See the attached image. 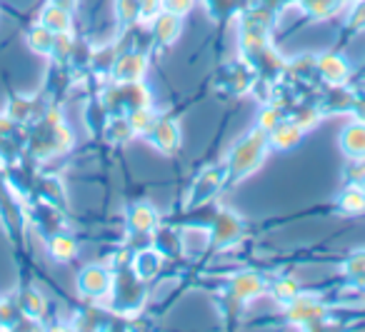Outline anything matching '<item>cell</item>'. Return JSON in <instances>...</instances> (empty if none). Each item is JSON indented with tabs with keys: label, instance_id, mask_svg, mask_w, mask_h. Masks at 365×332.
<instances>
[{
	"label": "cell",
	"instance_id": "7c38bea8",
	"mask_svg": "<svg viewBox=\"0 0 365 332\" xmlns=\"http://www.w3.org/2000/svg\"><path fill=\"white\" fill-rule=\"evenodd\" d=\"M163 267V255L153 247H143L133 255V275L138 282H150L153 277L160 272Z\"/></svg>",
	"mask_w": 365,
	"mask_h": 332
},
{
	"label": "cell",
	"instance_id": "ba28073f",
	"mask_svg": "<svg viewBox=\"0 0 365 332\" xmlns=\"http://www.w3.org/2000/svg\"><path fill=\"white\" fill-rule=\"evenodd\" d=\"M150 142L155 150H160L163 155H175L180 150V142H182V135H180V125L175 120H168V118H158L155 128L150 130Z\"/></svg>",
	"mask_w": 365,
	"mask_h": 332
},
{
	"label": "cell",
	"instance_id": "f1b7e54d",
	"mask_svg": "<svg viewBox=\"0 0 365 332\" xmlns=\"http://www.w3.org/2000/svg\"><path fill=\"white\" fill-rule=\"evenodd\" d=\"M348 28L350 31H360L365 28V0H358L350 11V18H348Z\"/></svg>",
	"mask_w": 365,
	"mask_h": 332
},
{
	"label": "cell",
	"instance_id": "ac0fdd59",
	"mask_svg": "<svg viewBox=\"0 0 365 332\" xmlns=\"http://www.w3.org/2000/svg\"><path fill=\"white\" fill-rule=\"evenodd\" d=\"M300 6H303L305 16H310L313 21H325L343 8V0H303Z\"/></svg>",
	"mask_w": 365,
	"mask_h": 332
},
{
	"label": "cell",
	"instance_id": "277c9868",
	"mask_svg": "<svg viewBox=\"0 0 365 332\" xmlns=\"http://www.w3.org/2000/svg\"><path fill=\"white\" fill-rule=\"evenodd\" d=\"M268 290V282H265L263 275L258 272H250V270H243L238 275H233L228 280V292L235 302H248V300H255L260 297L263 292Z\"/></svg>",
	"mask_w": 365,
	"mask_h": 332
},
{
	"label": "cell",
	"instance_id": "4dcf8cb0",
	"mask_svg": "<svg viewBox=\"0 0 365 332\" xmlns=\"http://www.w3.org/2000/svg\"><path fill=\"white\" fill-rule=\"evenodd\" d=\"M350 113L355 115V120L358 123H365V98H355L353 108H350Z\"/></svg>",
	"mask_w": 365,
	"mask_h": 332
},
{
	"label": "cell",
	"instance_id": "5bb4252c",
	"mask_svg": "<svg viewBox=\"0 0 365 332\" xmlns=\"http://www.w3.org/2000/svg\"><path fill=\"white\" fill-rule=\"evenodd\" d=\"M180 33H182L180 16H173V13L163 11L160 16L153 21V38H155L158 46H163V48L173 46V43L180 38Z\"/></svg>",
	"mask_w": 365,
	"mask_h": 332
},
{
	"label": "cell",
	"instance_id": "cb8c5ba5",
	"mask_svg": "<svg viewBox=\"0 0 365 332\" xmlns=\"http://www.w3.org/2000/svg\"><path fill=\"white\" fill-rule=\"evenodd\" d=\"M76 250H78V245L71 240V237H66V235L53 237L51 252H53V257H58V260H71V257L76 255Z\"/></svg>",
	"mask_w": 365,
	"mask_h": 332
},
{
	"label": "cell",
	"instance_id": "ffe728a7",
	"mask_svg": "<svg viewBox=\"0 0 365 332\" xmlns=\"http://www.w3.org/2000/svg\"><path fill=\"white\" fill-rule=\"evenodd\" d=\"M270 295H273V300L280 302V305H288V302H293L295 297L300 295V285L293 277H283V280H275L273 285H270Z\"/></svg>",
	"mask_w": 365,
	"mask_h": 332
},
{
	"label": "cell",
	"instance_id": "5b68a950",
	"mask_svg": "<svg viewBox=\"0 0 365 332\" xmlns=\"http://www.w3.org/2000/svg\"><path fill=\"white\" fill-rule=\"evenodd\" d=\"M78 287H81L83 297H91V300H103V297L110 292L113 287V275L108 267L103 265H91L81 272L78 277Z\"/></svg>",
	"mask_w": 365,
	"mask_h": 332
},
{
	"label": "cell",
	"instance_id": "603a6c76",
	"mask_svg": "<svg viewBox=\"0 0 365 332\" xmlns=\"http://www.w3.org/2000/svg\"><path fill=\"white\" fill-rule=\"evenodd\" d=\"M293 120L298 123L303 130H313L315 125H320V120H323V110H318V108H300L298 113L293 115Z\"/></svg>",
	"mask_w": 365,
	"mask_h": 332
},
{
	"label": "cell",
	"instance_id": "2e32d148",
	"mask_svg": "<svg viewBox=\"0 0 365 332\" xmlns=\"http://www.w3.org/2000/svg\"><path fill=\"white\" fill-rule=\"evenodd\" d=\"M128 123L133 128V135H150V130L155 128L158 115L153 110V105H143V108H133L128 113Z\"/></svg>",
	"mask_w": 365,
	"mask_h": 332
},
{
	"label": "cell",
	"instance_id": "7a4b0ae2",
	"mask_svg": "<svg viewBox=\"0 0 365 332\" xmlns=\"http://www.w3.org/2000/svg\"><path fill=\"white\" fill-rule=\"evenodd\" d=\"M285 320H288L290 325L310 327V330H315V327H325L330 320L328 305L313 300V297H305L303 292H300L293 302L285 305Z\"/></svg>",
	"mask_w": 365,
	"mask_h": 332
},
{
	"label": "cell",
	"instance_id": "d6986e66",
	"mask_svg": "<svg viewBox=\"0 0 365 332\" xmlns=\"http://www.w3.org/2000/svg\"><path fill=\"white\" fill-rule=\"evenodd\" d=\"M43 26L51 33H66L68 28H71V16H68L66 8L53 3V6H48L46 13H43Z\"/></svg>",
	"mask_w": 365,
	"mask_h": 332
},
{
	"label": "cell",
	"instance_id": "f546056e",
	"mask_svg": "<svg viewBox=\"0 0 365 332\" xmlns=\"http://www.w3.org/2000/svg\"><path fill=\"white\" fill-rule=\"evenodd\" d=\"M290 71H295L298 76H308V73H313L315 71V58L313 56H300V58H295L293 63H290Z\"/></svg>",
	"mask_w": 365,
	"mask_h": 332
},
{
	"label": "cell",
	"instance_id": "484cf974",
	"mask_svg": "<svg viewBox=\"0 0 365 332\" xmlns=\"http://www.w3.org/2000/svg\"><path fill=\"white\" fill-rule=\"evenodd\" d=\"M365 180V160H350L345 165V185H360Z\"/></svg>",
	"mask_w": 365,
	"mask_h": 332
},
{
	"label": "cell",
	"instance_id": "e0dca14e",
	"mask_svg": "<svg viewBox=\"0 0 365 332\" xmlns=\"http://www.w3.org/2000/svg\"><path fill=\"white\" fill-rule=\"evenodd\" d=\"M343 275L350 285L365 287V250H355L353 255H348V260L343 262Z\"/></svg>",
	"mask_w": 365,
	"mask_h": 332
},
{
	"label": "cell",
	"instance_id": "7402d4cb",
	"mask_svg": "<svg viewBox=\"0 0 365 332\" xmlns=\"http://www.w3.org/2000/svg\"><path fill=\"white\" fill-rule=\"evenodd\" d=\"M115 13L120 26H133L140 21V0H118Z\"/></svg>",
	"mask_w": 365,
	"mask_h": 332
},
{
	"label": "cell",
	"instance_id": "8fae6325",
	"mask_svg": "<svg viewBox=\"0 0 365 332\" xmlns=\"http://www.w3.org/2000/svg\"><path fill=\"white\" fill-rule=\"evenodd\" d=\"M340 150L348 160H365V123H350L343 128Z\"/></svg>",
	"mask_w": 365,
	"mask_h": 332
},
{
	"label": "cell",
	"instance_id": "6da1fadb",
	"mask_svg": "<svg viewBox=\"0 0 365 332\" xmlns=\"http://www.w3.org/2000/svg\"><path fill=\"white\" fill-rule=\"evenodd\" d=\"M268 133L255 128L245 138H240L230 150L228 160H225V172H228V182H238L243 177L253 175L260 165H263L265 155H268Z\"/></svg>",
	"mask_w": 365,
	"mask_h": 332
},
{
	"label": "cell",
	"instance_id": "1f68e13d",
	"mask_svg": "<svg viewBox=\"0 0 365 332\" xmlns=\"http://www.w3.org/2000/svg\"><path fill=\"white\" fill-rule=\"evenodd\" d=\"M360 187H363V192H365V180H363V182H360Z\"/></svg>",
	"mask_w": 365,
	"mask_h": 332
},
{
	"label": "cell",
	"instance_id": "4316f807",
	"mask_svg": "<svg viewBox=\"0 0 365 332\" xmlns=\"http://www.w3.org/2000/svg\"><path fill=\"white\" fill-rule=\"evenodd\" d=\"M163 13V0H140V21L153 23Z\"/></svg>",
	"mask_w": 365,
	"mask_h": 332
},
{
	"label": "cell",
	"instance_id": "52a82bcc",
	"mask_svg": "<svg viewBox=\"0 0 365 332\" xmlns=\"http://www.w3.org/2000/svg\"><path fill=\"white\" fill-rule=\"evenodd\" d=\"M245 235V225L233 210H220L213 220V242L218 247L235 245Z\"/></svg>",
	"mask_w": 365,
	"mask_h": 332
},
{
	"label": "cell",
	"instance_id": "83f0119b",
	"mask_svg": "<svg viewBox=\"0 0 365 332\" xmlns=\"http://www.w3.org/2000/svg\"><path fill=\"white\" fill-rule=\"evenodd\" d=\"M195 0H163V11L173 13V16H185V13L193 11Z\"/></svg>",
	"mask_w": 365,
	"mask_h": 332
},
{
	"label": "cell",
	"instance_id": "9a60e30c",
	"mask_svg": "<svg viewBox=\"0 0 365 332\" xmlns=\"http://www.w3.org/2000/svg\"><path fill=\"white\" fill-rule=\"evenodd\" d=\"M338 207L345 215H363L365 212V192L360 185H345L338 195Z\"/></svg>",
	"mask_w": 365,
	"mask_h": 332
},
{
	"label": "cell",
	"instance_id": "9c48e42d",
	"mask_svg": "<svg viewBox=\"0 0 365 332\" xmlns=\"http://www.w3.org/2000/svg\"><path fill=\"white\" fill-rule=\"evenodd\" d=\"M303 138H305L303 128H300L293 118H288V120L283 118V120L268 133V145H270V150L288 152V150H295V147L303 142Z\"/></svg>",
	"mask_w": 365,
	"mask_h": 332
},
{
	"label": "cell",
	"instance_id": "30bf717a",
	"mask_svg": "<svg viewBox=\"0 0 365 332\" xmlns=\"http://www.w3.org/2000/svg\"><path fill=\"white\" fill-rule=\"evenodd\" d=\"M315 71L323 78L328 85H345L350 78V63L343 56H335V53H323V56L315 58Z\"/></svg>",
	"mask_w": 365,
	"mask_h": 332
},
{
	"label": "cell",
	"instance_id": "44dd1931",
	"mask_svg": "<svg viewBox=\"0 0 365 332\" xmlns=\"http://www.w3.org/2000/svg\"><path fill=\"white\" fill-rule=\"evenodd\" d=\"M106 138L108 142H115V145H123L133 138V128L128 123V118H113L106 128Z\"/></svg>",
	"mask_w": 365,
	"mask_h": 332
},
{
	"label": "cell",
	"instance_id": "4fadbf2b",
	"mask_svg": "<svg viewBox=\"0 0 365 332\" xmlns=\"http://www.w3.org/2000/svg\"><path fill=\"white\" fill-rule=\"evenodd\" d=\"M158 222H160V217H158L155 207H153L150 202H135V205L130 207L128 225H130V230L138 232V235H153V232L158 230Z\"/></svg>",
	"mask_w": 365,
	"mask_h": 332
},
{
	"label": "cell",
	"instance_id": "8992f818",
	"mask_svg": "<svg viewBox=\"0 0 365 332\" xmlns=\"http://www.w3.org/2000/svg\"><path fill=\"white\" fill-rule=\"evenodd\" d=\"M148 73V56L140 51L123 53L115 63H113V81L115 83H138L143 81Z\"/></svg>",
	"mask_w": 365,
	"mask_h": 332
},
{
	"label": "cell",
	"instance_id": "3957f363",
	"mask_svg": "<svg viewBox=\"0 0 365 332\" xmlns=\"http://www.w3.org/2000/svg\"><path fill=\"white\" fill-rule=\"evenodd\" d=\"M223 185H228V172H225V162L213 167H205L190 185L188 195H185V207H198L203 202H208L210 197H215V192Z\"/></svg>",
	"mask_w": 365,
	"mask_h": 332
},
{
	"label": "cell",
	"instance_id": "d4e9b609",
	"mask_svg": "<svg viewBox=\"0 0 365 332\" xmlns=\"http://www.w3.org/2000/svg\"><path fill=\"white\" fill-rule=\"evenodd\" d=\"M280 120H283V113H280V108H275V105H265L263 110H260V115H258V125H255V128H260V130L270 133L275 125H278Z\"/></svg>",
	"mask_w": 365,
	"mask_h": 332
}]
</instances>
